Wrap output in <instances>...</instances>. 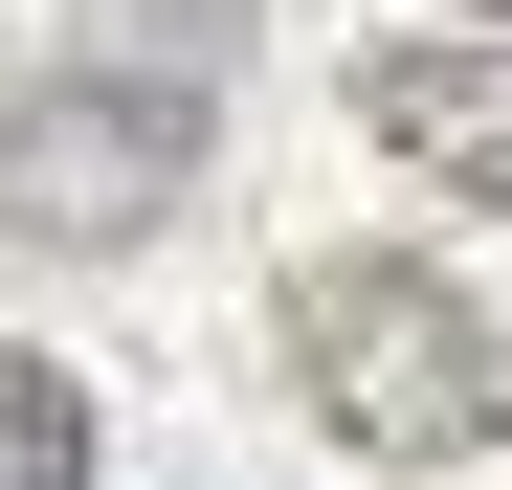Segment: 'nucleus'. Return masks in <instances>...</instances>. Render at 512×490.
Instances as JSON below:
<instances>
[{
    "instance_id": "f257e3e1",
    "label": "nucleus",
    "mask_w": 512,
    "mask_h": 490,
    "mask_svg": "<svg viewBox=\"0 0 512 490\" xmlns=\"http://www.w3.org/2000/svg\"><path fill=\"white\" fill-rule=\"evenodd\" d=\"M245 90V0H67L45 67L0 90V245H156Z\"/></svg>"
},
{
    "instance_id": "f03ea898",
    "label": "nucleus",
    "mask_w": 512,
    "mask_h": 490,
    "mask_svg": "<svg viewBox=\"0 0 512 490\" xmlns=\"http://www.w3.org/2000/svg\"><path fill=\"white\" fill-rule=\"evenodd\" d=\"M290 379H312V424L379 446V468H468L512 424V335L446 268H401V245H312L290 268Z\"/></svg>"
},
{
    "instance_id": "7ed1b4c3",
    "label": "nucleus",
    "mask_w": 512,
    "mask_h": 490,
    "mask_svg": "<svg viewBox=\"0 0 512 490\" xmlns=\"http://www.w3.org/2000/svg\"><path fill=\"white\" fill-rule=\"evenodd\" d=\"M357 134L446 201H512V45H357Z\"/></svg>"
},
{
    "instance_id": "20e7f679",
    "label": "nucleus",
    "mask_w": 512,
    "mask_h": 490,
    "mask_svg": "<svg viewBox=\"0 0 512 490\" xmlns=\"http://www.w3.org/2000/svg\"><path fill=\"white\" fill-rule=\"evenodd\" d=\"M0 490H90V379L67 357H0Z\"/></svg>"
},
{
    "instance_id": "39448f33",
    "label": "nucleus",
    "mask_w": 512,
    "mask_h": 490,
    "mask_svg": "<svg viewBox=\"0 0 512 490\" xmlns=\"http://www.w3.org/2000/svg\"><path fill=\"white\" fill-rule=\"evenodd\" d=\"M490 23H512V0H490Z\"/></svg>"
}]
</instances>
